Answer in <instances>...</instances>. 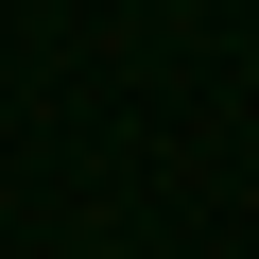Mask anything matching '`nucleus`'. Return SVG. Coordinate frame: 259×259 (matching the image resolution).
Listing matches in <instances>:
<instances>
[]
</instances>
